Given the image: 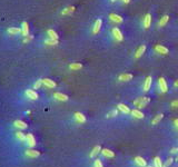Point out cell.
I'll return each mask as SVG.
<instances>
[{"label":"cell","mask_w":178,"mask_h":167,"mask_svg":"<svg viewBox=\"0 0 178 167\" xmlns=\"http://www.w3.org/2000/svg\"><path fill=\"white\" fill-rule=\"evenodd\" d=\"M150 86H151V77L148 76L146 77L145 83H144V92H148L150 89Z\"/></svg>","instance_id":"e0dca14e"},{"label":"cell","mask_w":178,"mask_h":167,"mask_svg":"<svg viewBox=\"0 0 178 167\" xmlns=\"http://www.w3.org/2000/svg\"><path fill=\"white\" fill-rule=\"evenodd\" d=\"M110 1H112V2H115V1H117V0H110Z\"/></svg>","instance_id":"b9f144b4"},{"label":"cell","mask_w":178,"mask_h":167,"mask_svg":"<svg viewBox=\"0 0 178 167\" xmlns=\"http://www.w3.org/2000/svg\"><path fill=\"white\" fill-rule=\"evenodd\" d=\"M16 137H17V139H19L20 141H25V140H26V135H25L24 133H21V131H17V133H16Z\"/></svg>","instance_id":"83f0119b"},{"label":"cell","mask_w":178,"mask_h":167,"mask_svg":"<svg viewBox=\"0 0 178 167\" xmlns=\"http://www.w3.org/2000/svg\"><path fill=\"white\" fill-rule=\"evenodd\" d=\"M94 167H103V163L100 162V159H95V162H94Z\"/></svg>","instance_id":"1f68e13d"},{"label":"cell","mask_w":178,"mask_h":167,"mask_svg":"<svg viewBox=\"0 0 178 167\" xmlns=\"http://www.w3.org/2000/svg\"><path fill=\"white\" fill-rule=\"evenodd\" d=\"M26 141H27L29 147H34V146L36 145V139H35L32 134H28V135L26 136Z\"/></svg>","instance_id":"8992f818"},{"label":"cell","mask_w":178,"mask_h":167,"mask_svg":"<svg viewBox=\"0 0 178 167\" xmlns=\"http://www.w3.org/2000/svg\"><path fill=\"white\" fill-rule=\"evenodd\" d=\"M109 19H110L113 22H115V24H122V20H124L120 16H118V15H116V13H110V15H109Z\"/></svg>","instance_id":"9c48e42d"},{"label":"cell","mask_w":178,"mask_h":167,"mask_svg":"<svg viewBox=\"0 0 178 167\" xmlns=\"http://www.w3.org/2000/svg\"><path fill=\"white\" fill-rule=\"evenodd\" d=\"M39 155H40V153L38 150H35V149H28V150H26V156H28V157L36 158Z\"/></svg>","instance_id":"4fadbf2b"},{"label":"cell","mask_w":178,"mask_h":167,"mask_svg":"<svg viewBox=\"0 0 178 167\" xmlns=\"http://www.w3.org/2000/svg\"><path fill=\"white\" fill-rule=\"evenodd\" d=\"M149 102H150V99L148 97H139V98H137V99L134 102V106L137 107L138 109H141V108H145L146 105Z\"/></svg>","instance_id":"6da1fadb"},{"label":"cell","mask_w":178,"mask_h":167,"mask_svg":"<svg viewBox=\"0 0 178 167\" xmlns=\"http://www.w3.org/2000/svg\"><path fill=\"white\" fill-rule=\"evenodd\" d=\"M145 50H146V46L145 45H141L137 50H136V53H135V57L136 58H139L142 56V54H145Z\"/></svg>","instance_id":"ac0fdd59"},{"label":"cell","mask_w":178,"mask_h":167,"mask_svg":"<svg viewBox=\"0 0 178 167\" xmlns=\"http://www.w3.org/2000/svg\"><path fill=\"white\" fill-rule=\"evenodd\" d=\"M101 25H103V20H101V19H97V20L95 21L94 28H93V32H94L95 35H96V34H98V32L100 31Z\"/></svg>","instance_id":"5b68a950"},{"label":"cell","mask_w":178,"mask_h":167,"mask_svg":"<svg viewBox=\"0 0 178 167\" xmlns=\"http://www.w3.org/2000/svg\"><path fill=\"white\" fill-rule=\"evenodd\" d=\"M117 109L118 110H120L122 114H130V109H129V107L127 106V105H125V104H118L117 105Z\"/></svg>","instance_id":"52a82bcc"},{"label":"cell","mask_w":178,"mask_h":167,"mask_svg":"<svg viewBox=\"0 0 178 167\" xmlns=\"http://www.w3.org/2000/svg\"><path fill=\"white\" fill-rule=\"evenodd\" d=\"M174 124H175V126L178 128V119H175V121H174Z\"/></svg>","instance_id":"f35d334b"},{"label":"cell","mask_w":178,"mask_h":167,"mask_svg":"<svg viewBox=\"0 0 178 167\" xmlns=\"http://www.w3.org/2000/svg\"><path fill=\"white\" fill-rule=\"evenodd\" d=\"M173 162H174V159H173V158H168V159L166 160V163L164 164V167H169L171 164H173Z\"/></svg>","instance_id":"836d02e7"},{"label":"cell","mask_w":178,"mask_h":167,"mask_svg":"<svg viewBox=\"0 0 178 167\" xmlns=\"http://www.w3.org/2000/svg\"><path fill=\"white\" fill-rule=\"evenodd\" d=\"M122 2H124V3H129L130 0H122Z\"/></svg>","instance_id":"ab89813d"},{"label":"cell","mask_w":178,"mask_h":167,"mask_svg":"<svg viewBox=\"0 0 178 167\" xmlns=\"http://www.w3.org/2000/svg\"><path fill=\"white\" fill-rule=\"evenodd\" d=\"M146 167H155V166H146Z\"/></svg>","instance_id":"7bdbcfd3"},{"label":"cell","mask_w":178,"mask_h":167,"mask_svg":"<svg viewBox=\"0 0 178 167\" xmlns=\"http://www.w3.org/2000/svg\"><path fill=\"white\" fill-rule=\"evenodd\" d=\"M175 87H177V88H178V80H176V81H175Z\"/></svg>","instance_id":"60d3db41"},{"label":"cell","mask_w":178,"mask_h":167,"mask_svg":"<svg viewBox=\"0 0 178 167\" xmlns=\"http://www.w3.org/2000/svg\"><path fill=\"white\" fill-rule=\"evenodd\" d=\"M177 160H178V157H177Z\"/></svg>","instance_id":"ee69618b"},{"label":"cell","mask_w":178,"mask_h":167,"mask_svg":"<svg viewBox=\"0 0 178 167\" xmlns=\"http://www.w3.org/2000/svg\"><path fill=\"white\" fill-rule=\"evenodd\" d=\"M135 164H136L138 167H146L147 166V162L145 160V158L140 157V156L135 157Z\"/></svg>","instance_id":"277c9868"},{"label":"cell","mask_w":178,"mask_h":167,"mask_svg":"<svg viewBox=\"0 0 178 167\" xmlns=\"http://www.w3.org/2000/svg\"><path fill=\"white\" fill-rule=\"evenodd\" d=\"M26 95H27V97H28L29 99H31V100H36L38 99V94L35 92V90H32V89H28L27 92H26Z\"/></svg>","instance_id":"8fae6325"},{"label":"cell","mask_w":178,"mask_h":167,"mask_svg":"<svg viewBox=\"0 0 178 167\" xmlns=\"http://www.w3.org/2000/svg\"><path fill=\"white\" fill-rule=\"evenodd\" d=\"M41 85H42V79L37 80V83H35V85H34V88H35V89H38V88H39Z\"/></svg>","instance_id":"e575fe53"},{"label":"cell","mask_w":178,"mask_h":167,"mask_svg":"<svg viewBox=\"0 0 178 167\" xmlns=\"http://www.w3.org/2000/svg\"><path fill=\"white\" fill-rule=\"evenodd\" d=\"M112 34H113L114 38H115L117 41H122V39H124V36H122V31H120L118 28H113Z\"/></svg>","instance_id":"3957f363"},{"label":"cell","mask_w":178,"mask_h":167,"mask_svg":"<svg viewBox=\"0 0 178 167\" xmlns=\"http://www.w3.org/2000/svg\"><path fill=\"white\" fill-rule=\"evenodd\" d=\"M42 84L48 87V88H55L56 87V83L54 81V80H51V79H48V78H45V79H42Z\"/></svg>","instance_id":"9a60e30c"},{"label":"cell","mask_w":178,"mask_h":167,"mask_svg":"<svg viewBox=\"0 0 178 167\" xmlns=\"http://www.w3.org/2000/svg\"><path fill=\"white\" fill-rule=\"evenodd\" d=\"M54 97L56 98L57 100H59V102H67L68 100V96L61 93H55L54 94Z\"/></svg>","instance_id":"5bb4252c"},{"label":"cell","mask_w":178,"mask_h":167,"mask_svg":"<svg viewBox=\"0 0 178 167\" xmlns=\"http://www.w3.org/2000/svg\"><path fill=\"white\" fill-rule=\"evenodd\" d=\"M168 19H169V16L168 15H165V16H163V18L160 19L159 20V27H163V26H165L166 24H167V21H168Z\"/></svg>","instance_id":"cb8c5ba5"},{"label":"cell","mask_w":178,"mask_h":167,"mask_svg":"<svg viewBox=\"0 0 178 167\" xmlns=\"http://www.w3.org/2000/svg\"><path fill=\"white\" fill-rule=\"evenodd\" d=\"M27 34H28V26H27L26 22H24L22 24V35L24 36H27Z\"/></svg>","instance_id":"f546056e"},{"label":"cell","mask_w":178,"mask_h":167,"mask_svg":"<svg viewBox=\"0 0 178 167\" xmlns=\"http://www.w3.org/2000/svg\"><path fill=\"white\" fill-rule=\"evenodd\" d=\"M158 86H159V89H160L161 93H167V90H168V86H167V83H166L165 78L160 77L159 79H158Z\"/></svg>","instance_id":"7a4b0ae2"},{"label":"cell","mask_w":178,"mask_h":167,"mask_svg":"<svg viewBox=\"0 0 178 167\" xmlns=\"http://www.w3.org/2000/svg\"><path fill=\"white\" fill-rule=\"evenodd\" d=\"M101 155H103V157L112 158V157H114V156H115V153H114L113 150H110V149L103 148V149H101Z\"/></svg>","instance_id":"7c38bea8"},{"label":"cell","mask_w":178,"mask_h":167,"mask_svg":"<svg viewBox=\"0 0 178 167\" xmlns=\"http://www.w3.org/2000/svg\"><path fill=\"white\" fill-rule=\"evenodd\" d=\"M13 125H15L17 128H19V129H26V128H27V124L22 121H16L13 123Z\"/></svg>","instance_id":"ffe728a7"},{"label":"cell","mask_w":178,"mask_h":167,"mask_svg":"<svg viewBox=\"0 0 178 167\" xmlns=\"http://www.w3.org/2000/svg\"><path fill=\"white\" fill-rule=\"evenodd\" d=\"M75 10L74 7H68V8H66V9L62 10V15H68V13H70V12H73Z\"/></svg>","instance_id":"4dcf8cb0"},{"label":"cell","mask_w":178,"mask_h":167,"mask_svg":"<svg viewBox=\"0 0 178 167\" xmlns=\"http://www.w3.org/2000/svg\"><path fill=\"white\" fill-rule=\"evenodd\" d=\"M150 24H151V15L150 13H147L144 18V27L145 29H148L150 27Z\"/></svg>","instance_id":"2e32d148"},{"label":"cell","mask_w":178,"mask_h":167,"mask_svg":"<svg viewBox=\"0 0 178 167\" xmlns=\"http://www.w3.org/2000/svg\"><path fill=\"white\" fill-rule=\"evenodd\" d=\"M75 119L77 123H80V124H83L86 121V117H85L84 115L81 114V112H76L75 114Z\"/></svg>","instance_id":"d6986e66"},{"label":"cell","mask_w":178,"mask_h":167,"mask_svg":"<svg viewBox=\"0 0 178 167\" xmlns=\"http://www.w3.org/2000/svg\"><path fill=\"white\" fill-rule=\"evenodd\" d=\"M48 36L50 39H54V40H58V35L56 34V31H54V30H48Z\"/></svg>","instance_id":"4316f807"},{"label":"cell","mask_w":178,"mask_h":167,"mask_svg":"<svg viewBox=\"0 0 178 167\" xmlns=\"http://www.w3.org/2000/svg\"><path fill=\"white\" fill-rule=\"evenodd\" d=\"M130 114L134 118H137V119H142L144 116H145V115H144L140 110H138V109H132V110L130 111Z\"/></svg>","instance_id":"30bf717a"},{"label":"cell","mask_w":178,"mask_h":167,"mask_svg":"<svg viewBox=\"0 0 178 167\" xmlns=\"http://www.w3.org/2000/svg\"><path fill=\"white\" fill-rule=\"evenodd\" d=\"M155 50H156L158 54H160V55H167V54H168V49H167L166 47L161 46V45H156Z\"/></svg>","instance_id":"ba28073f"},{"label":"cell","mask_w":178,"mask_h":167,"mask_svg":"<svg viewBox=\"0 0 178 167\" xmlns=\"http://www.w3.org/2000/svg\"><path fill=\"white\" fill-rule=\"evenodd\" d=\"M69 68L71 70H78V69H81L83 68V65L80 63H74V64H71V65L69 66Z\"/></svg>","instance_id":"d4e9b609"},{"label":"cell","mask_w":178,"mask_h":167,"mask_svg":"<svg viewBox=\"0 0 178 167\" xmlns=\"http://www.w3.org/2000/svg\"><path fill=\"white\" fill-rule=\"evenodd\" d=\"M120 81H129L132 79V75L131 74H122L119 76V78H118Z\"/></svg>","instance_id":"44dd1931"},{"label":"cell","mask_w":178,"mask_h":167,"mask_svg":"<svg viewBox=\"0 0 178 167\" xmlns=\"http://www.w3.org/2000/svg\"><path fill=\"white\" fill-rule=\"evenodd\" d=\"M117 115H118V109H114V110L107 114V118H113V117L117 116Z\"/></svg>","instance_id":"f1b7e54d"},{"label":"cell","mask_w":178,"mask_h":167,"mask_svg":"<svg viewBox=\"0 0 178 167\" xmlns=\"http://www.w3.org/2000/svg\"><path fill=\"white\" fill-rule=\"evenodd\" d=\"M163 118H164V115H163V114H158L157 116H155V117H154V119L151 121V124H152V125H157V124H158V123H159Z\"/></svg>","instance_id":"603a6c76"},{"label":"cell","mask_w":178,"mask_h":167,"mask_svg":"<svg viewBox=\"0 0 178 167\" xmlns=\"http://www.w3.org/2000/svg\"><path fill=\"white\" fill-rule=\"evenodd\" d=\"M170 153L171 154H177L178 153V147H174V148L170 149Z\"/></svg>","instance_id":"74e56055"},{"label":"cell","mask_w":178,"mask_h":167,"mask_svg":"<svg viewBox=\"0 0 178 167\" xmlns=\"http://www.w3.org/2000/svg\"><path fill=\"white\" fill-rule=\"evenodd\" d=\"M46 44H47V45H50V46H52V45H57V44H58V40L48 39V40H46Z\"/></svg>","instance_id":"d6a6232c"},{"label":"cell","mask_w":178,"mask_h":167,"mask_svg":"<svg viewBox=\"0 0 178 167\" xmlns=\"http://www.w3.org/2000/svg\"><path fill=\"white\" fill-rule=\"evenodd\" d=\"M154 166L155 167H164L163 165V160L159 157H155L154 158Z\"/></svg>","instance_id":"484cf974"},{"label":"cell","mask_w":178,"mask_h":167,"mask_svg":"<svg viewBox=\"0 0 178 167\" xmlns=\"http://www.w3.org/2000/svg\"><path fill=\"white\" fill-rule=\"evenodd\" d=\"M101 152V147L99 146V145H97V146H95L94 147V149L91 150V153H90V157L91 158H94V157H96L99 153Z\"/></svg>","instance_id":"7402d4cb"},{"label":"cell","mask_w":178,"mask_h":167,"mask_svg":"<svg viewBox=\"0 0 178 167\" xmlns=\"http://www.w3.org/2000/svg\"><path fill=\"white\" fill-rule=\"evenodd\" d=\"M170 106H171L173 108H178V99H177V100H174V102H171Z\"/></svg>","instance_id":"8d00e7d4"},{"label":"cell","mask_w":178,"mask_h":167,"mask_svg":"<svg viewBox=\"0 0 178 167\" xmlns=\"http://www.w3.org/2000/svg\"><path fill=\"white\" fill-rule=\"evenodd\" d=\"M19 31H20V29H18V28H11V29H9L10 34H18Z\"/></svg>","instance_id":"d590c367"}]
</instances>
